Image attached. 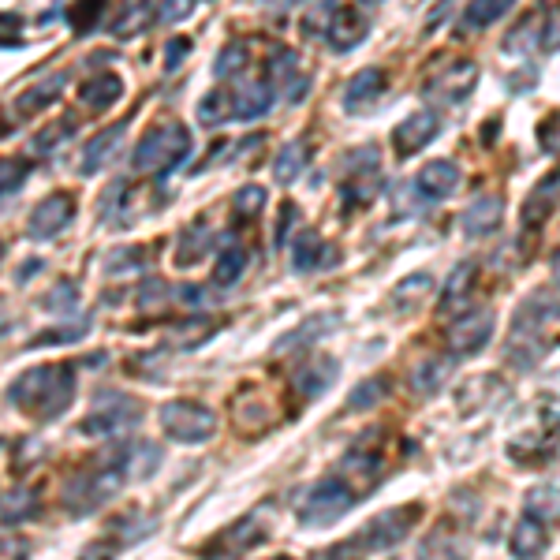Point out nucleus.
<instances>
[{"label": "nucleus", "instance_id": "obj_1", "mask_svg": "<svg viewBox=\"0 0 560 560\" xmlns=\"http://www.w3.org/2000/svg\"><path fill=\"white\" fill-rule=\"evenodd\" d=\"M75 396V374L71 366H38L12 385V400L34 419H56L68 411Z\"/></svg>", "mask_w": 560, "mask_h": 560}, {"label": "nucleus", "instance_id": "obj_2", "mask_svg": "<svg viewBox=\"0 0 560 560\" xmlns=\"http://www.w3.org/2000/svg\"><path fill=\"white\" fill-rule=\"evenodd\" d=\"M191 150V135L183 124H157L154 131H146L142 142L135 146V168L139 172H168L172 165H180Z\"/></svg>", "mask_w": 560, "mask_h": 560}, {"label": "nucleus", "instance_id": "obj_3", "mask_svg": "<svg viewBox=\"0 0 560 560\" xmlns=\"http://www.w3.org/2000/svg\"><path fill=\"white\" fill-rule=\"evenodd\" d=\"M161 426L172 441L183 445H198L213 434V411L210 407L195 404V400H172L161 407Z\"/></svg>", "mask_w": 560, "mask_h": 560}, {"label": "nucleus", "instance_id": "obj_4", "mask_svg": "<svg viewBox=\"0 0 560 560\" xmlns=\"http://www.w3.org/2000/svg\"><path fill=\"white\" fill-rule=\"evenodd\" d=\"M351 501H355V493H351L348 482L329 478V482H318V486L310 490V497L303 501L299 519H303L307 527H325V523H333V519L344 516V512L351 508Z\"/></svg>", "mask_w": 560, "mask_h": 560}, {"label": "nucleus", "instance_id": "obj_5", "mask_svg": "<svg viewBox=\"0 0 560 560\" xmlns=\"http://www.w3.org/2000/svg\"><path fill=\"white\" fill-rule=\"evenodd\" d=\"M493 325H497V314L490 307L482 310H467L463 318L452 322V329L445 333V344L452 355H478V351L490 344Z\"/></svg>", "mask_w": 560, "mask_h": 560}, {"label": "nucleus", "instance_id": "obj_6", "mask_svg": "<svg viewBox=\"0 0 560 560\" xmlns=\"http://www.w3.org/2000/svg\"><path fill=\"white\" fill-rule=\"evenodd\" d=\"M135 422H139V404L127 400V396H120V392H109V396H98L94 411L86 415L83 434H94V437L120 434V430L135 426Z\"/></svg>", "mask_w": 560, "mask_h": 560}, {"label": "nucleus", "instance_id": "obj_7", "mask_svg": "<svg viewBox=\"0 0 560 560\" xmlns=\"http://www.w3.org/2000/svg\"><path fill=\"white\" fill-rule=\"evenodd\" d=\"M475 83H478L475 60H456V64L441 68L434 79L426 83V98L441 101V105H460V101H467V94L475 90Z\"/></svg>", "mask_w": 560, "mask_h": 560}, {"label": "nucleus", "instance_id": "obj_8", "mask_svg": "<svg viewBox=\"0 0 560 560\" xmlns=\"http://www.w3.org/2000/svg\"><path fill=\"white\" fill-rule=\"evenodd\" d=\"M419 519V508L415 504H404V508H392V512H381L366 523V531L359 542H366V549H392L396 542H404L411 527Z\"/></svg>", "mask_w": 560, "mask_h": 560}, {"label": "nucleus", "instance_id": "obj_9", "mask_svg": "<svg viewBox=\"0 0 560 560\" xmlns=\"http://www.w3.org/2000/svg\"><path fill=\"white\" fill-rule=\"evenodd\" d=\"M299 53L295 49H273V56H269V64H266V83L273 86H284V94H288V101L292 105H299V101L307 98V90H310V79L307 75H299Z\"/></svg>", "mask_w": 560, "mask_h": 560}, {"label": "nucleus", "instance_id": "obj_10", "mask_svg": "<svg viewBox=\"0 0 560 560\" xmlns=\"http://www.w3.org/2000/svg\"><path fill=\"white\" fill-rule=\"evenodd\" d=\"M411 183H415L419 198H426V202H441V198H448L463 183V172L456 161H430V165H422V172Z\"/></svg>", "mask_w": 560, "mask_h": 560}, {"label": "nucleus", "instance_id": "obj_11", "mask_svg": "<svg viewBox=\"0 0 560 560\" xmlns=\"http://www.w3.org/2000/svg\"><path fill=\"white\" fill-rule=\"evenodd\" d=\"M434 139H437V116L434 112H415V116H407L404 124H396V131H392L396 157L419 154V150H426Z\"/></svg>", "mask_w": 560, "mask_h": 560}, {"label": "nucleus", "instance_id": "obj_12", "mask_svg": "<svg viewBox=\"0 0 560 560\" xmlns=\"http://www.w3.org/2000/svg\"><path fill=\"white\" fill-rule=\"evenodd\" d=\"M71 210H75V202H71L68 195H49L42 198L38 206H34V213H30V221H27V232L34 239H49L56 236L64 224L71 221Z\"/></svg>", "mask_w": 560, "mask_h": 560}, {"label": "nucleus", "instance_id": "obj_13", "mask_svg": "<svg viewBox=\"0 0 560 560\" xmlns=\"http://www.w3.org/2000/svg\"><path fill=\"white\" fill-rule=\"evenodd\" d=\"M501 221H504V198L501 195H482L478 202H471L460 217L463 232H467L471 239H482V236H490V232H497Z\"/></svg>", "mask_w": 560, "mask_h": 560}, {"label": "nucleus", "instance_id": "obj_14", "mask_svg": "<svg viewBox=\"0 0 560 560\" xmlns=\"http://www.w3.org/2000/svg\"><path fill=\"white\" fill-rule=\"evenodd\" d=\"M363 38H366V15H359V8L336 4L333 23H329V34H325V42L333 45L336 53H348L351 45H359Z\"/></svg>", "mask_w": 560, "mask_h": 560}, {"label": "nucleus", "instance_id": "obj_15", "mask_svg": "<svg viewBox=\"0 0 560 560\" xmlns=\"http://www.w3.org/2000/svg\"><path fill=\"white\" fill-rule=\"evenodd\" d=\"M340 262V254L329 251L322 243V236L318 232H299L295 236V247H292V269L295 273H310V269H318V266H336Z\"/></svg>", "mask_w": 560, "mask_h": 560}, {"label": "nucleus", "instance_id": "obj_16", "mask_svg": "<svg viewBox=\"0 0 560 560\" xmlns=\"http://www.w3.org/2000/svg\"><path fill=\"white\" fill-rule=\"evenodd\" d=\"M478 280V266L467 258L460 266L448 273V284H445V295H441V314H452V310H463L471 303V288H475Z\"/></svg>", "mask_w": 560, "mask_h": 560}, {"label": "nucleus", "instance_id": "obj_17", "mask_svg": "<svg viewBox=\"0 0 560 560\" xmlns=\"http://www.w3.org/2000/svg\"><path fill=\"white\" fill-rule=\"evenodd\" d=\"M508 549H512V557L516 560H538L542 553H546V527H542L538 519L523 516L516 523V531H512Z\"/></svg>", "mask_w": 560, "mask_h": 560}, {"label": "nucleus", "instance_id": "obj_18", "mask_svg": "<svg viewBox=\"0 0 560 560\" xmlns=\"http://www.w3.org/2000/svg\"><path fill=\"white\" fill-rule=\"evenodd\" d=\"M378 94H385V71L363 68L359 75H351L348 86H344V105H348V109H363V105H370Z\"/></svg>", "mask_w": 560, "mask_h": 560}, {"label": "nucleus", "instance_id": "obj_19", "mask_svg": "<svg viewBox=\"0 0 560 560\" xmlns=\"http://www.w3.org/2000/svg\"><path fill=\"white\" fill-rule=\"evenodd\" d=\"M336 374H340V366H336V359H314V363H303L299 366V374H295V385H299V392L303 396H322L329 385L336 381Z\"/></svg>", "mask_w": 560, "mask_h": 560}, {"label": "nucleus", "instance_id": "obj_20", "mask_svg": "<svg viewBox=\"0 0 560 560\" xmlns=\"http://www.w3.org/2000/svg\"><path fill=\"white\" fill-rule=\"evenodd\" d=\"M269 105H273V86L243 83L236 90V98H232V116H239V120H254V116L269 112Z\"/></svg>", "mask_w": 560, "mask_h": 560}, {"label": "nucleus", "instance_id": "obj_21", "mask_svg": "<svg viewBox=\"0 0 560 560\" xmlns=\"http://www.w3.org/2000/svg\"><path fill=\"white\" fill-rule=\"evenodd\" d=\"M120 139H124V124L109 127V131H101L98 139L86 146L83 154V165H79V172L83 176H90V172H98V168H105L112 161V154L120 150Z\"/></svg>", "mask_w": 560, "mask_h": 560}, {"label": "nucleus", "instance_id": "obj_22", "mask_svg": "<svg viewBox=\"0 0 560 560\" xmlns=\"http://www.w3.org/2000/svg\"><path fill=\"white\" fill-rule=\"evenodd\" d=\"M340 325V314H314V318H307V322L299 325L295 333L280 336L277 340V351H292V348H307V344H314V340H322L329 329H336Z\"/></svg>", "mask_w": 560, "mask_h": 560}, {"label": "nucleus", "instance_id": "obj_23", "mask_svg": "<svg viewBox=\"0 0 560 560\" xmlns=\"http://www.w3.org/2000/svg\"><path fill=\"white\" fill-rule=\"evenodd\" d=\"M538 27H542V12L519 15V23L508 30V38L501 42V53L523 56V53H531V49H538Z\"/></svg>", "mask_w": 560, "mask_h": 560}, {"label": "nucleus", "instance_id": "obj_24", "mask_svg": "<svg viewBox=\"0 0 560 560\" xmlns=\"http://www.w3.org/2000/svg\"><path fill=\"white\" fill-rule=\"evenodd\" d=\"M452 359H422L419 366H415V374H411V385H415V392H422V396H434V392H441V385L448 381V374H452Z\"/></svg>", "mask_w": 560, "mask_h": 560}, {"label": "nucleus", "instance_id": "obj_25", "mask_svg": "<svg viewBox=\"0 0 560 560\" xmlns=\"http://www.w3.org/2000/svg\"><path fill=\"white\" fill-rule=\"evenodd\" d=\"M210 251V224L206 221H195L187 232L180 236V247H176V266L187 269V266H195L202 254Z\"/></svg>", "mask_w": 560, "mask_h": 560}, {"label": "nucleus", "instance_id": "obj_26", "mask_svg": "<svg viewBox=\"0 0 560 560\" xmlns=\"http://www.w3.org/2000/svg\"><path fill=\"white\" fill-rule=\"evenodd\" d=\"M120 94H124L120 75H94V79L83 86V105H90L94 112H101V109H109V105H116Z\"/></svg>", "mask_w": 560, "mask_h": 560}, {"label": "nucleus", "instance_id": "obj_27", "mask_svg": "<svg viewBox=\"0 0 560 560\" xmlns=\"http://www.w3.org/2000/svg\"><path fill=\"white\" fill-rule=\"evenodd\" d=\"M243 269H247V251L239 243H221L217 262H213V280L217 284H236L243 277Z\"/></svg>", "mask_w": 560, "mask_h": 560}, {"label": "nucleus", "instance_id": "obj_28", "mask_svg": "<svg viewBox=\"0 0 560 560\" xmlns=\"http://www.w3.org/2000/svg\"><path fill=\"white\" fill-rule=\"evenodd\" d=\"M527 516L538 519L542 527L560 519V486H538L527 493Z\"/></svg>", "mask_w": 560, "mask_h": 560}, {"label": "nucleus", "instance_id": "obj_29", "mask_svg": "<svg viewBox=\"0 0 560 560\" xmlns=\"http://www.w3.org/2000/svg\"><path fill=\"white\" fill-rule=\"evenodd\" d=\"M560 191V172H553V176H546L542 180V187L538 191H531V198H527V206H523V224L531 228L534 221L542 224V217L549 213V206H553V198H557Z\"/></svg>", "mask_w": 560, "mask_h": 560}, {"label": "nucleus", "instance_id": "obj_30", "mask_svg": "<svg viewBox=\"0 0 560 560\" xmlns=\"http://www.w3.org/2000/svg\"><path fill=\"white\" fill-rule=\"evenodd\" d=\"M307 142H288L284 150L277 154V161H273V176H277V183H292L299 180V172L307 168Z\"/></svg>", "mask_w": 560, "mask_h": 560}, {"label": "nucleus", "instance_id": "obj_31", "mask_svg": "<svg viewBox=\"0 0 560 560\" xmlns=\"http://www.w3.org/2000/svg\"><path fill=\"white\" fill-rule=\"evenodd\" d=\"M154 19H157V12L150 4H127L124 12H120V19L112 23V34H116V38H135V34H142Z\"/></svg>", "mask_w": 560, "mask_h": 560}, {"label": "nucleus", "instance_id": "obj_32", "mask_svg": "<svg viewBox=\"0 0 560 560\" xmlns=\"http://www.w3.org/2000/svg\"><path fill=\"white\" fill-rule=\"evenodd\" d=\"M64 83H68V75L64 71H56V75H49V79H42L38 86H30L27 94L19 98V112H38L42 105H49V101L64 90Z\"/></svg>", "mask_w": 560, "mask_h": 560}, {"label": "nucleus", "instance_id": "obj_33", "mask_svg": "<svg viewBox=\"0 0 560 560\" xmlns=\"http://www.w3.org/2000/svg\"><path fill=\"white\" fill-rule=\"evenodd\" d=\"M430 288H434V277H430V273H411V277H404L392 288V303H396V310H407L411 303H419Z\"/></svg>", "mask_w": 560, "mask_h": 560}, {"label": "nucleus", "instance_id": "obj_34", "mask_svg": "<svg viewBox=\"0 0 560 560\" xmlns=\"http://www.w3.org/2000/svg\"><path fill=\"white\" fill-rule=\"evenodd\" d=\"M419 560H467V549L460 542L445 538V527H441V531H434L419 546Z\"/></svg>", "mask_w": 560, "mask_h": 560}, {"label": "nucleus", "instance_id": "obj_35", "mask_svg": "<svg viewBox=\"0 0 560 560\" xmlns=\"http://www.w3.org/2000/svg\"><path fill=\"white\" fill-rule=\"evenodd\" d=\"M501 15H508V0H478V4H467L463 27L482 30V27H490V23H497Z\"/></svg>", "mask_w": 560, "mask_h": 560}, {"label": "nucleus", "instance_id": "obj_36", "mask_svg": "<svg viewBox=\"0 0 560 560\" xmlns=\"http://www.w3.org/2000/svg\"><path fill=\"white\" fill-rule=\"evenodd\" d=\"M34 508H38V493L15 490L12 497H4V501H0V519H4V523H23V519L38 516Z\"/></svg>", "mask_w": 560, "mask_h": 560}, {"label": "nucleus", "instance_id": "obj_37", "mask_svg": "<svg viewBox=\"0 0 560 560\" xmlns=\"http://www.w3.org/2000/svg\"><path fill=\"white\" fill-rule=\"evenodd\" d=\"M389 392V378H366L363 385H355V392L348 396V411H370L374 404L385 400Z\"/></svg>", "mask_w": 560, "mask_h": 560}, {"label": "nucleus", "instance_id": "obj_38", "mask_svg": "<svg viewBox=\"0 0 560 560\" xmlns=\"http://www.w3.org/2000/svg\"><path fill=\"white\" fill-rule=\"evenodd\" d=\"M161 467V448L139 445L127 452V478H150Z\"/></svg>", "mask_w": 560, "mask_h": 560}, {"label": "nucleus", "instance_id": "obj_39", "mask_svg": "<svg viewBox=\"0 0 560 560\" xmlns=\"http://www.w3.org/2000/svg\"><path fill=\"white\" fill-rule=\"evenodd\" d=\"M232 116V98L224 94V90H213L210 98H202L198 101V120L206 127H217V124H224Z\"/></svg>", "mask_w": 560, "mask_h": 560}, {"label": "nucleus", "instance_id": "obj_40", "mask_svg": "<svg viewBox=\"0 0 560 560\" xmlns=\"http://www.w3.org/2000/svg\"><path fill=\"white\" fill-rule=\"evenodd\" d=\"M340 467H344L348 475L359 478V482H366V486H370V482L378 478V471H381V456H378V452H351V456L340 463Z\"/></svg>", "mask_w": 560, "mask_h": 560}, {"label": "nucleus", "instance_id": "obj_41", "mask_svg": "<svg viewBox=\"0 0 560 560\" xmlns=\"http://www.w3.org/2000/svg\"><path fill=\"white\" fill-rule=\"evenodd\" d=\"M142 262L146 254L135 251V247H124V251H112L109 262H105V273L109 277H127V273H142Z\"/></svg>", "mask_w": 560, "mask_h": 560}, {"label": "nucleus", "instance_id": "obj_42", "mask_svg": "<svg viewBox=\"0 0 560 560\" xmlns=\"http://www.w3.org/2000/svg\"><path fill=\"white\" fill-rule=\"evenodd\" d=\"M27 172H30V161H23V157H4L0 161V195L19 191V183L27 180Z\"/></svg>", "mask_w": 560, "mask_h": 560}, {"label": "nucleus", "instance_id": "obj_43", "mask_svg": "<svg viewBox=\"0 0 560 560\" xmlns=\"http://www.w3.org/2000/svg\"><path fill=\"white\" fill-rule=\"evenodd\" d=\"M538 45H542L546 53H557V49H560V4H553V8H546V12H542Z\"/></svg>", "mask_w": 560, "mask_h": 560}, {"label": "nucleus", "instance_id": "obj_44", "mask_svg": "<svg viewBox=\"0 0 560 560\" xmlns=\"http://www.w3.org/2000/svg\"><path fill=\"white\" fill-rule=\"evenodd\" d=\"M333 12H336V4H314L310 12H303V30L307 34H314V38H325L329 34V23H333Z\"/></svg>", "mask_w": 560, "mask_h": 560}, {"label": "nucleus", "instance_id": "obj_45", "mask_svg": "<svg viewBox=\"0 0 560 560\" xmlns=\"http://www.w3.org/2000/svg\"><path fill=\"white\" fill-rule=\"evenodd\" d=\"M266 198H269V191L262 187V183H247V187L236 195V210L247 213V217H254V213H262Z\"/></svg>", "mask_w": 560, "mask_h": 560}, {"label": "nucleus", "instance_id": "obj_46", "mask_svg": "<svg viewBox=\"0 0 560 560\" xmlns=\"http://www.w3.org/2000/svg\"><path fill=\"white\" fill-rule=\"evenodd\" d=\"M538 146L549 157H560V112H549L546 124H538Z\"/></svg>", "mask_w": 560, "mask_h": 560}, {"label": "nucleus", "instance_id": "obj_47", "mask_svg": "<svg viewBox=\"0 0 560 560\" xmlns=\"http://www.w3.org/2000/svg\"><path fill=\"white\" fill-rule=\"evenodd\" d=\"M378 195V183H370V180H351L344 183V213H351V206L359 202V206H366L370 198Z\"/></svg>", "mask_w": 560, "mask_h": 560}, {"label": "nucleus", "instance_id": "obj_48", "mask_svg": "<svg viewBox=\"0 0 560 560\" xmlns=\"http://www.w3.org/2000/svg\"><path fill=\"white\" fill-rule=\"evenodd\" d=\"M71 131H75V124H71V120H64V124H53V127H45L42 135L34 139V154H49L56 142L71 139Z\"/></svg>", "mask_w": 560, "mask_h": 560}, {"label": "nucleus", "instance_id": "obj_49", "mask_svg": "<svg viewBox=\"0 0 560 560\" xmlns=\"http://www.w3.org/2000/svg\"><path fill=\"white\" fill-rule=\"evenodd\" d=\"M64 15H68V23H71L75 30H79V34H86V30L98 23L101 4H79V8H68Z\"/></svg>", "mask_w": 560, "mask_h": 560}, {"label": "nucleus", "instance_id": "obj_50", "mask_svg": "<svg viewBox=\"0 0 560 560\" xmlns=\"http://www.w3.org/2000/svg\"><path fill=\"white\" fill-rule=\"evenodd\" d=\"M75 299H79V288H75L71 280H64V284L53 288V295L45 299V307L49 310H75Z\"/></svg>", "mask_w": 560, "mask_h": 560}, {"label": "nucleus", "instance_id": "obj_51", "mask_svg": "<svg viewBox=\"0 0 560 560\" xmlns=\"http://www.w3.org/2000/svg\"><path fill=\"white\" fill-rule=\"evenodd\" d=\"M236 68H243V49L239 45H228L221 56H217V64H213V75L224 79V75H232Z\"/></svg>", "mask_w": 560, "mask_h": 560}, {"label": "nucleus", "instance_id": "obj_52", "mask_svg": "<svg viewBox=\"0 0 560 560\" xmlns=\"http://www.w3.org/2000/svg\"><path fill=\"white\" fill-rule=\"evenodd\" d=\"M359 557V538H348L344 546H333V549H322L314 560H355Z\"/></svg>", "mask_w": 560, "mask_h": 560}, {"label": "nucleus", "instance_id": "obj_53", "mask_svg": "<svg viewBox=\"0 0 560 560\" xmlns=\"http://www.w3.org/2000/svg\"><path fill=\"white\" fill-rule=\"evenodd\" d=\"M187 49H191V42H187V38H172V42H168V49H165V68L168 71L180 68V60L187 56Z\"/></svg>", "mask_w": 560, "mask_h": 560}, {"label": "nucleus", "instance_id": "obj_54", "mask_svg": "<svg viewBox=\"0 0 560 560\" xmlns=\"http://www.w3.org/2000/svg\"><path fill=\"white\" fill-rule=\"evenodd\" d=\"M0 560H27V542H19V538H0Z\"/></svg>", "mask_w": 560, "mask_h": 560}, {"label": "nucleus", "instance_id": "obj_55", "mask_svg": "<svg viewBox=\"0 0 560 560\" xmlns=\"http://www.w3.org/2000/svg\"><path fill=\"white\" fill-rule=\"evenodd\" d=\"M295 221V206L292 202H284L280 206V224H277V247H284V239H288V228H292Z\"/></svg>", "mask_w": 560, "mask_h": 560}, {"label": "nucleus", "instance_id": "obj_56", "mask_svg": "<svg viewBox=\"0 0 560 560\" xmlns=\"http://www.w3.org/2000/svg\"><path fill=\"white\" fill-rule=\"evenodd\" d=\"M534 79H538V71H519V75L508 79V90H512V94H527V86H531Z\"/></svg>", "mask_w": 560, "mask_h": 560}, {"label": "nucleus", "instance_id": "obj_57", "mask_svg": "<svg viewBox=\"0 0 560 560\" xmlns=\"http://www.w3.org/2000/svg\"><path fill=\"white\" fill-rule=\"evenodd\" d=\"M116 557V546H109V542H98V546H90L83 553V560H112Z\"/></svg>", "mask_w": 560, "mask_h": 560}, {"label": "nucleus", "instance_id": "obj_58", "mask_svg": "<svg viewBox=\"0 0 560 560\" xmlns=\"http://www.w3.org/2000/svg\"><path fill=\"white\" fill-rule=\"evenodd\" d=\"M546 389H549V392H557V396H560V370H553V374L546 378Z\"/></svg>", "mask_w": 560, "mask_h": 560}, {"label": "nucleus", "instance_id": "obj_59", "mask_svg": "<svg viewBox=\"0 0 560 560\" xmlns=\"http://www.w3.org/2000/svg\"><path fill=\"white\" fill-rule=\"evenodd\" d=\"M549 266H553V273H557V277H560V247H557V251H553V262H549Z\"/></svg>", "mask_w": 560, "mask_h": 560}, {"label": "nucleus", "instance_id": "obj_60", "mask_svg": "<svg viewBox=\"0 0 560 560\" xmlns=\"http://www.w3.org/2000/svg\"><path fill=\"white\" fill-rule=\"evenodd\" d=\"M0 258H4V247H0Z\"/></svg>", "mask_w": 560, "mask_h": 560}]
</instances>
